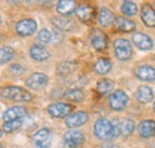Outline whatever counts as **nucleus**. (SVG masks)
I'll return each instance as SVG.
<instances>
[{"instance_id": "nucleus-30", "label": "nucleus", "mask_w": 155, "mask_h": 148, "mask_svg": "<svg viewBox=\"0 0 155 148\" xmlns=\"http://www.w3.org/2000/svg\"><path fill=\"white\" fill-rule=\"evenodd\" d=\"M64 97L71 102H81L84 99V92L79 89H72L66 92Z\"/></svg>"}, {"instance_id": "nucleus-32", "label": "nucleus", "mask_w": 155, "mask_h": 148, "mask_svg": "<svg viewBox=\"0 0 155 148\" xmlns=\"http://www.w3.org/2000/svg\"><path fill=\"white\" fill-rule=\"evenodd\" d=\"M37 38H38V41L41 42V43L47 44V43H50V42H51L53 35H51V32H50L48 29H42V30L38 32Z\"/></svg>"}, {"instance_id": "nucleus-29", "label": "nucleus", "mask_w": 155, "mask_h": 148, "mask_svg": "<svg viewBox=\"0 0 155 148\" xmlns=\"http://www.w3.org/2000/svg\"><path fill=\"white\" fill-rule=\"evenodd\" d=\"M13 55H15V52L12 48L10 47L0 48V65L7 63L8 61H11L13 59Z\"/></svg>"}, {"instance_id": "nucleus-3", "label": "nucleus", "mask_w": 155, "mask_h": 148, "mask_svg": "<svg viewBox=\"0 0 155 148\" xmlns=\"http://www.w3.org/2000/svg\"><path fill=\"white\" fill-rule=\"evenodd\" d=\"M114 49L116 57L120 61H128L133 54L131 43L125 38H117L114 42Z\"/></svg>"}, {"instance_id": "nucleus-37", "label": "nucleus", "mask_w": 155, "mask_h": 148, "mask_svg": "<svg viewBox=\"0 0 155 148\" xmlns=\"http://www.w3.org/2000/svg\"><path fill=\"white\" fill-rule=\"evenodd\" d=\"M0 148H2V146H1V145H0Z\"/></svg>"}, {"instance_id": "nucleus-27", "label": "nucleus", "mask_w": 155, "mask_h": 148, "mask_svg": "<svg viewBox=\"0 0 155 148\" xmlns=\"http://www.w3.org/2000/svg\"><path fill=\"white\" fill-rule=\"evenodd\" d=\"M120 11H122L125 16H128V17H133V16H135L136 13H137L138 7H137V5H136L134 1L125 0V1H123L122 6H120Z\"/></svg>"}, {"instance_id": "nucleus-8", "label": "nucleus", "mask_w": 155, "mask_h": 148, "mask_svg": "<svg viewBox=\"0 0 155 148\" xmlns=\"http://www.w3.org/2000/svg\"><path fill=\"white\" fill-rule=\"evenodd\" d=\"M87 121H88V115L85 111H78V112H74V113H71L64 119L66 126L68 128H71V129H74V128L84 126Z\"/></svg>"}, {"instance_id": "nucleus-1", "label": "nucleus", "mask_w": 155, "mask_h": 148, "mask_svg": "<svg viewBox=\"0 0 155 148\" xmlns=\"http://www.w3.org/2000/svg\"><path fill=\"white\" fill-rule=\"evenodd\" d=\"M1 97L13 102H30L32 100V94L28 90L19 86H6L1 90Z\"/></svg>"}, {"instance_id": "nucleus-4", "label": "nucleus", "mask_w": 155, "mask_h": 148, "mask_svg": "<svg viewBox=\"0 0 155 148\" xmlns=\"http://www.w3.org/2000/svg\"><path fill=\"white\" fill-rule=\"evenodd\" d=\"M128 102H129L128 94L122 90H117L115 92H112L109 97V105L115 111L124 110L128 105Z\"/></svg>"}, {"instance_id": "nucleus-20", "label": "nucleus", "mask_w": 155, "mask_h": 148, "mask_svg": "<svg viewBox=\"0 0 155 148\" xmlns=\"http://www.w3.org/2000/svg\"><path fill=\"white\" fill-rule=\"evenodd\" d=\"M115 26L116 29L124 31V32H130L136 29V24L131 19L124 18V17H117L115 19Z\"/></svg>"}, {"instance_id": "nucleus-35", "label": "nucleus", "mask_w": 155, "mask_h": 148, "mask_svg": "<svg viewBox=\"0 0 155 148\" xmlns=\"http://www.w3.org/2000/svg\"><path fill=\"white\" fill-rule=\"evenodd\" d=\"M2 134H4V130H1V129H0V139L2 137Z\"/></svg>"}, {"instance_id": "nucleus-28", "label": "nucleus", "mask_w": 155, "mask_h": 148, "mask_svg": "<svg viewBox=\"0 0 155 148\" xmlns=\"http://www.w3.org/2000/svg\"><path fill=\"white\" fill-rule=\"evenodd\" d=\"M74 69H75V63L71 62V61H66L58 66V74L60 76H67L68 74L73 73Z\"/></svg>"}, {"instance_id": "nucleus-36", "label": "nucleus", "mask_w": 155, "mask_h": 148, "mask_svg": "<svg viewBox=\"0 0 155 148\" xmlns=\"http://www.w3.org/2000/svg\"><path fill=\"white\" fill-rule=\"evenodd\" d=\"M153 109H154V112H155V103H154V105H153Z\"/></svg>"}, {"instance_id": "nucleus-2", "label": "nucleus", "mask_w": 155, "mask_h": 148, "mask_svg": "<svg viewBox=\"0 0 155 148\" xmlns=\"http://www.w3.org/2000/svg\"><path fill=\"white\" fill-rule=\"evenodd\" d=\"M94 135L99 140L109 141L115 137V130L112 122H110L107 118H99L94 123Z\"/></svg>"}, {"instance_id": "nucleus-17", "label": "nucleus", "mask_w": 155, "mask_h": 148, "mask_svg": "<svg viewBox=\"0 0 155 148\" xmlns=\"http://www.w3.org/2000/svg\"><path fill=\"white\" fill-rule=\"evenodd\" d=\"M135 97L140 103L147 104V103H150L153 100L154 92H153V90L149 86H140L137 89V91H136Z\"/></svg>"}, {"instance_id": "nucleus-19", "label": "nucleus", "mask_w": 155, "mask_h": 148, "mask_svg": "<svg viewBox=\"0 0 155 148\" xmlns=\"http://www.w3.org/2000/svg\"><path fill=\"white\" fill-rule=\"evenodd\" d=\"M30 56L35 61H45V60H48L50 57V53L44 47L35 44V45H32L30 48Z\"/></svg>"}, {"instance_id": "nucleus-16", "label": "nucleus", "mask_w": 155, "mask_h": 148, "mask_svg": "<svg viewBox=\"0 0 155 148\" xmlns=\"http://www.w3.org/2000/svg\"><path fill=\"white\" fill-rule=\"evenodd\" d=\"M138 134L141 137L148 139L155 134V121L153 119H143L138 124Z\"/></svg>"}, {"instance_id": "nucleus-15", "label": "nucleus", "mask_w": 155, "mask_h": 148, "mask_svg": "<svg viewBox=\"0 0 155 148\" xmlns=\"http://www.w3.org/2000/svg\"><path fill=\"white\" fill-rule=\"evenodd\" d=\"M141 19L148 28H155V10L148 4L143 5L141 8Z\"/></svg>"}, {"instance_id": "nucleus-11", "label": "nucleus", "mask_w": 155, "mask_h": 148, "mask_svg": "<svg viewBox=\"0 0 155 148\" xmlns=\"http://www.w3.org/2000/svg\"><path fill=\"white\" fill-rule=\"evenodd\" d=\"M91 43L97 50H104L107 47V36L100 29H94L91 34Z\"/></svg>"}, {"instance_id": "nucleus-10", "label": "nucleus", "mask_w": 155, "mask_h": 148, "mask_svg": "<svg viewBox=\"0 0 155 148\" xmlns=\"http://www.w3.org/2000/svg\"><path fill=\"white\" fill-rule=\"evenodd\" d=\"M25 84L29 89H32V90H36V91L42 90L48 84V76L43 73H34L26 79Z\"/></svg>"}, {"instance_id": "nucleus-9", "label": "nucleus", "mask_w": 155, "mask_h": 148, "mask_svg": "<svg viewBox=\"0 0 155 148\" xmlns=\"http://www.w3.org/2000/svg\"><path fill=\"white\" fill-rule=\"evenodd\" d=\"M64 142L68 147L71 148H77L79 146H81L85 141V136L81 131H79L77 129H71L68 131H66L64 134Z\"/></svg>"}, {"instance_id": "nucleus-14", "label": "nucleus", "mask_w": 155, "mask_h": 148, "mask_svg": "<svg viewBox=\"0 0 155 148\" xmlns=\"http://www.w3.org/2000/svg\"><path fill=\"white\" fill-rule=\"evenodd\" d=\"M26 115V109L24 106H12L4 112L2 119L4 122H10V121H16L21 119Z\"/></svg>"}, {"instance_id": "nucleus-21", "label": "nucleus", "mask_w": 155, "mask_h": 148, "mask_svg": "<svg viewBox=\"0 0 155 148\" xmlns=\"http://www.w3.org/2000/svg\"><path fill=\"white\" fill-rule=\"evenodd\" d=\"M78 18L84 20V22H87V20H91L94 16V8L87 4H82L80 5L75 11Z\"/></svg>"}, {"instance_id": "nucleus-38", "label": "nucleus", "mask_w": 155, "mask_h": 148, "mask_svg": "<svg viewBox=\"0 0 155 148\" xmlns=\"http://www.w3.org/2000/svg\"><path fill=\"white\" fill-rule=\"evenodd\" d=\"M0 23H1V18H0Z\"/></svg>"}, {"instance_id": "nucleus-7", "label": "nucleus", "mask_w": 155, "mask_h": 148, "mask_svg": "<svg viewBox=\"0 0 155 148\" xmlns=\"http://www.w3.org/2000/svg\"><path fill=\"white\" fill-rule=\"evenodd\" d=\"M48 113L54 118H62L71 115L73 110V106L66 103H54L48 106Z\"/></svg>"}, {"instance_id": "nucleus-31", "label": "nucleus", "mask_w": 155, "mask_h": 148, "mask_svg": "<svg viewBox=\"0 0 155 148\" xmlns=\"http://www.w3.org/2000/svg\"><path fill=\"white\" fill-rule=\"evenodd\" d=\"M23 126V119H16V121H10V122H5L2 126V130L5 133H13L16 130H18Z\"/></svg>"}, {"instance_id": "nucleus-26", "label": "nucleus", "mask_w": 155, "mask_h": 148, "mask_svg": "<svg viewBox=\"0 0 155 148\" xmlns=\"http://www.w3.org/2000/svg\"><path fill=\"white\" fill-rule=\"evenodd\" d=\"M114 89V81L110 79H101L100 81H98L97 84V90L98 92L103 96H106L109 93H111Z\"/></svg>"}, {"instance_id": "nucleus-22", "label": "nucleus", "mask_w": 155, "mask_h": 148, "mask_svg": "<svg viewBox=\"0 0 155 148\" xmlns=\"http://www.w3.org/2000/svg\"><path fill=\"white\" fill-rule=\"evenodd\" d=\"M115 16L107 7H101L99 12V23L101 26H110L112 23H115Z\"/></svg>"}, {"instance_id": "nucleus-12", "label": "nucleus", "mask_w": 155, "mask_h": 148, "mask_svg": "<svg viewBox=\"0 0 155 148\" xmlns=\"http://www.w3.org/2000/svg\"><path fill=\"white\" fill-rule=\"evenodd\" d=\"M133 43L141 50H150L154 45L153 39L150 36L143 34V32H136L133 35Z\"/></svg>"}, {"instance_id": "nucleus-34", "label": "nucleus", "mask_w": 155, "mask_h": 148, "mask_svg": "<svg viewBox=\"0 0 155 148\" xmlns=\"http://www.w3.org/2000/svg\"><path fill=\"white\" fill-rule=\"evenodd\" d=\"M101 148H118L116 145H114V143H105V145H103Z\"/></svg>"}, {"instance_id": "nucleus-25", "label": "nucleus", "mask_w": 155, "mask_h": 148, "mask_svg": "<svg viewBox=\"0 0 155 148\" xmlns=\"http://www.w3.org/2000/svg\"><path fill=\"white\" fill-rule=\"evenodd\" d=\"M134 130H135V123H134V121L128 119V118L119 121V131H120L122 135L129 136V135H131L134 133Z\"/></svg>"}, {"instance_id": "nucleus-13", "label": "nucleus", "mask_w": 155, "mask_h": 148, "mask_svg": "<svg viewBox=\"0 0 155 148\" xmlns=\"http://www.w3.org/2000/svg\"><path fill=\"white\" fill-rule=\"evenodd\" d=\"M135 75L142 81H154L155 68L149 65H141V66L136 67Z\"/></svg>"}, {"instance_id": "nucleus-33", "label": "nucleus", "mask_w": 155, "mask_h": 148, "mask_svg": "<svg viewBox=\"0 0 155 148\" xmlns=\"http://www.w3.org/2000/svg\"><path fill=\"white\" fill-rule=\"evenodd\" d=\"M10 72L12 74H15V75H20V74H23L25 72V69L19 65H12L10 67Z\"/></svg>"}, {"instance_id": "nucleus-18", "label": "nucleus", "mask_w": 155, "mask_h": 148, "mask_svg": "<svg viewBox=\"0 0 155 148\" xmlns=\"http://www.w3.org/2000/svg\"><path fill=\"white\" fill-rule=\"evenodd\" d=\"M56 10L60 15L68 16L77 11V4L73 0H61L56 5Z\"/></svg>"}, {"instance_id": "nucleus-5", "label": "nucleus", "mask_w": 155, "mask_h": 148, "mask_svg": "<svg viewBox=\"0 0 155 148\" xmlns=\"http://www.w3.org/2000/svg\"><path fill=\"white\" fill-rule=\"evenodd\" d=\"M36 30H37V23L32 18L21 19L16 25V31L21 37L31 36L36 32Z\"/></svg>"}, {"instance_id": "nucleus-23", "label": "nucleus", "mask_w": 155, "mask_h": 148, "mask_svg": "<svg viewBox=\"0 0 155 148\" xmlns=\"http://www.w3.org/2000/svg\"><path fill=\"white\" fill-rule=\"evenodd\" d=\"M111 67H112V63H111V61L110 60H107V59H104V57H101V59H99L97 62L94 63V67H93V69H94V72L98 74H106L109 73L110 71H111Z\"/></svg>"}, {"instance_id": "nucleus-24", "label": "nucleus", "mask_w": 155, "mask_h": 148, "mask_svg": "<svg viewBox=\"0 0 155 148\" xmlns=\"http://www.w3.org/2000/svg\"><path fill=\"white\" fill-rule=\"evenodd\" d=\"M51 22L56 29L62 30V31H68L73 28V22L67 18H63V17H55V18H53Z\"/></svg>"}, {"instance_id": "nucleus-6", "label": "nucleus", "mask_w": 155, "mask_h": 148, "mask_svg": "<svg viewBox=\"0 0 155 148\" xmlns=\"http://www.w3.org/2000/svg\"><path fill=\"white\" fill-rule=\"evenodd\" d=\"M32 142L37 148H49L51 145V130L42 128L32 135Z\"/></svg>"}]
</instances>
